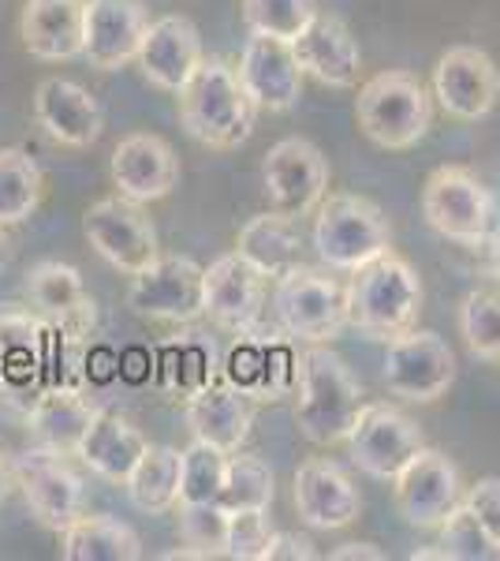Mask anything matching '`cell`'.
<instances>
[{"label": "cell", "instance_id": "6da1fadb", "mask_svg": "<svg viewBox=\"0 0 500 561\" xmlns=\"http://www.w3.org/2000/svg\"><path fill=\"white\" fill-rule=\"evenodd\" d=\"M367 393L354 378L348 359L329 345L299 348V382H295V427L314 446H336L348 438L359 420Z\"/></svg>", "mask_w": 500, "mask_h": 561}, {"label": "cell", "instance_id": "7a4b0ae2", "mask_svg": "<svg viewBox=\"0 0 500 561\" xmlns=\"http://www.w3.org/2000/svg\"><path fill=\"white\" fill-rule=\"evenodd\" d=\"M179 124L209 150H235L251 139L258 105L240 83V71L224 57H202L190 79L176 90Z\"/></svg>", "mask_w": 500, "mask_h": 561}, {"label": "cell", "instance_id": "3957f363", "mask_svg": "<svg viewBox=\"0 0 500 561\" xmlns=\"http://www.w3.org/2000/svg\"><path fill=\"white\" fill-rule=\"evenodd\" d=\"M348 300V325L370 341H393L399 333L415 330L422 311V280L415 266L393 248L385 255L370 259L367 266L351 270V280L344 285Z\"/></svg>", "mask_w": 500, "mask_h": 561}, {"label": "cell", "instance_id": "277c9868", "mask_svg": "<svg viewBox=\"0 0 500 561\" xmlns=\"http://www.w3.org/2000/svg\"><path fill=\"white\" fill-rule=\"evenodd\" d=\"M354 121L381 150H411L433 128V94L411 71H381L354 98Z\"/></svg>", "mask_w": 500, "mask_h": 561}, {"label": "cell", "instance_id": "5b68a950", "mask_svg": "<svg viewBox=\"0 0 500 561\" xmlns=\"http://www.w3.org/2000/svg\"><path fill=\"white\" fill-rule=\"evenodd\" d=\"M311 243L325 266L351 274L393 248V229L385 210L367 195L329 192L314 210Z\"/></svg>", "mask_w": 500, "mask_h": 561}, {"label": "cell", "instance_id": "8992f818", "mask_svg": "<svg viewBox=\"0 0 500 561\" xmlns=\"http://www.w3.org/2000/svg\"><path fill=\"white\" fill-rule=\"evenodd\" d=\"M272 314H277L280 330L299 345H329L348 325L344 285L325 270L299 262L295 270L272 280Z\"/></svg>", "mask_w": 500, "mask_h": 561}, {"label": "cell", "instance_id": "52a82bcc", "mask_svg": "<svg viewBox=\"0 0 500 561\" xmlns=\"http://www.w3.org/2000/svg\"><path fill=\"white\" fill-rule=\"evenodd\" d=\"M221 378L232 382L254 404H272L295 393L299 382V341L284 330H269L266 322L247 333H235Z\"/></svg>", "mask_w": 500, "mask_h": 561}, {"label": "cell", "instance_id": "ba28073f", "mask_svg": "<svg viewBox=\"0 0 500 561\" xmlns=\"http://www.w3.org/2000/svg\"><path fill=\"white\" fill-rule=\"evenodd\" d=\"M422 217L444 240L481 248V240L493 229V198L470 169L441 165L422 187Z\"/></svg>", "mask_w": 500, "mask_h": 561}, {"label": "cell", "instance_id": "9c48e42d", "mask_svg": "<svg viewBox=\"0 0 500 561\" xmlns=\"http://www.w3.org/2000/svg\"><path fill=\"white\" fill-rule=\"evenodd\" d=\"M15 465V486L23 491V502L31 510V517L42 524V528H68L79 513H86V483L83 476L71 468L68 454L53 446H26Z\"/></svg>", "mask_w": 500, "mask_h": 561}, {"label": "cell", "instance_id": "30bf717a", "mask_svg": "<svg viewBox=\"0 0 500 561\" xmlns=\"http://www.w3.org/2000/svg\"><path fill=\"white\" fill-rule=\"evenodd\" d=\"M385 389L407 404H433L456 382V352L433 330H407L388 341Z\"/></svg>", "mask_w": 500, "mask_h": 561}, {"label": "cell", "instance_id": "8fae6325", "mask_svg": "<svg viewBox=\"0 0 500 561\" xmlns=\"http://www.w3.org/2000/svg\"><path fill=\"white\" fill-rule=\"evenodd\" d=\"M344 446H348L359 472L393 483L399 468L426 446V438L422 427L407 412H399L396 404L367 401L359 420H354V427L348 431V438H344Z\"/></svg>", "mask_w": 500, "mask_h": 561}, {"label": "cell", "instance_id": "7c38bea8", "mask_svg": "<svg viewBox=\"0 0 500 561\" xmlns=\"http://www.w3.org/2000/svg\"><path fill=\"white\" fill-rule=\"evenodd\" d=\"M202 274L206 266L187 255H158L131 277L127 307L150 322L187 325L202 319Z\"/></svg>", "mask_w": 500, "mask_h": 561}, {"label": "cell", "instance_id": "4fadbf2b", "mask_svg": "<svg viewBox=\"0 0 500 561\" xmlns=\"http://www.w3.org/2000/svg\"><path fill=\"white\" fill-rule=\"evenodd\" d=\"M83 232H86L90 248L127 277L147 270L150 262L161 255L158 229H153L147 210H142L139 203H127L124 195L97 198L83 214Z\"/></svg>", "mask_w": 500, "mask_h": 561}, {"label": "cell", "instance_id": "5bb4252c", "mask_svg": "<svg viewBox=\"0 0 500 561\" xmlns=\"http://www.w3.org/2000/svg\"><path fill=\"white\" fill-rule=\"evenodd\" d=\"M261 184L272 210L288 217H311L329 195V158L311 139H280L272 142L261 161Z\"/></svg>", "mask_w": 500, "mask_h": 561}, {"label": "cell", "instance_id": "9a60e30c", "mask_svg": "<svg viewBox=\"0 0 500 561\" xmlns=\"http://www.w3.org/2000/svg\"><path fill=\"white\" fill-rule=\"evenodd\" d=\"M269 296V277L258 274L240 251L209 262L202 274V314L224 333H247L261 325Z\"/></svg>", "mask_w": 500, "mask_h": 561}, {"label": "cell", "instance_id": "2e32d148", "mask_svg": "<svg viewBox=\"0 0 500 561\" xmlns=\"http://www.w3.org/2000/svg\"><path fill=\"white\" fill-rule=\"evenodd\" d=\"M393 491H396L399 517L411 524V528L438 531V524L460 505L463 479L449 454L422 446L399 468V476L393 479Z\"/></svg>", "mask_w": 500, "mask_h": 561}, {"label": "cell", "instance_id": "e0dca14e", "mask_svg": "<svg viewBox=\"0 0 500 561\" xmlns=\"http://www.w3.org/2000/svg\"><path fill=\"white\" fill-rule=\"evenodd\" d=\"M430 94L452 121H481L500 98V71L489 53L475 45H452L433 65Z\"/></svg>", "mask_w": 500, "mask_h": 561}, {"label": "cell", "instance_id": "ac0fdd59", "mask_svg": "<svg viewBox=\"0 0 500 561\" xmlns=\"http://www.w3.org/2000/svg\"><path fill=\"white\" fill-rule=\"evenodd\" d=\"M23 293L38 319H45L53 330L63 333L68 341H75V345H86L97 325V307H94V296L86 293L83 274H79L75 266L45 259L26 274Z\"/></svg>", "mask_w": 500, "mask_h": 561}, {"label": "cell", "instance_id": "d6986e66", "mask_svg": "<svg viewBox=\"0 0 500 561\" xmlns=\"http://www.w3.org/2000/svg\"><path fill=\"white\" fill-rule=\"evenodd\" d=\"M240 83L251 94V102L269 113H288L303 98V68L295 60L292 42L266 38V34H251L240 53Z\"/></svg>", "mask_w": 500, "mask_h": 561}, {"label": "cell", "instance_id": "ffe728a7", "mask_svg": "<svg viewBox=\"0 0 500 561\" xmlns=\"http://www.w3.org/2000/svg\"><path fill=\"white\" fill-rule=\"evenodd\" d=\"M108 173L127 203L150 206L179 184V158L161 135L135 131L116 142Z\"/></svg>", "mask_w": 500, "mask_h": 561}, {"label": "cell", "instance_id": "44dd1931", "mask_svg": "<svg viewBox=\"0 0 500 561\" xmlns=\"http://www.w3.org/2000/svg\"><path fill=\"white\" fill-rule=\"evenodd\" d=\"M292 497H295L299 520L317 531L348 528L362 513L359 486H354L351 476L329 457H311L299 465Z\"/></svg>", "mask_w": 500, "mask_h": 561}, {"label": "cell", "instance_id": "7402d4cb", "mask_svg": "<svg viewBox=\"0 0 500 561\" xmlns=\"http://www.w3.org/2000/svg\"><path fill=\"white\" fill-rule=\"evenodd\" d=\"M34 121H38V128L53 142L71 150L94 147L105 128L97 98L86 87H79L75 79H60V76L42 79L38 90H34Z\"/></svg>", "mask_w": 500, "mask_h": 561}, {"label": "cell", "instance_id": "603a6c76", "mask_svg": "<svg viewBox=\"0 0 500 561\" xmlns=\"http://www.w3.org/2000/svg\"><path fill=\"white\" fill-rule=\"evenodd\" d=\"M202 34L198 26L187 20V15H161L147 26L142 34V45H139V65L142 79L158 90H168L176 94L179 87L190 79V71L202 65Z\"/></svg>", "mask_w": 500, "mask_h": 561}, {"label": "cell", "instance_id": "cb8c5ba5", "mask_svg": "<svg viewBox=\"0 0 500 561\" xmlns=\"http://www.w3.org/2000/svg\"><path fill=\"white\" fill-rule=\"evenodd\" d=\"M150 15L142 0H86V42L83 57L97 71L135 65Z\"/></svg>", "mask_w": 500, "mask_h": 561}, {"label": "cell", "instance_id": "d4e9b609", "mask_svg": "<svg viewBox=\"0 0 500 561\" xmlns=\"http://www.w3.org/2000/svg\"><path fill=\"white\" fill-rule=\"evenodd\" d=\"M295 60L303 68V76L317 79L322 87L333 90H351L359 87L362 76V49L348 31V23L336 20V15L317 12L306 31L292 42Z\"/></svg>", "mask_w": 500, "mask_h": 561}, {"label": "cell", "instance_id": "484cf974", "mask_svg": "<svg viewBox=\"0 0 500 561\" xmlns=\"http://www.w3.org/2000/svg\"><path fill=\"white\" fill-rule=\"evenodd\" d=\"M23 49L34 60H75L86 42V0H26L20 15Z\"/></svg>", "mask_w": 500, "mask_h": 561}, {"label": "cell", "instance_id": "4316f807", "mask_svg": "<svg viewBox=\"0 0 500 561\" xmlns=\"http://www.w3.org/2000/svg\"><path fill=\"white\" fill-rule=\"evenodd\" d=\"M184 415L195 438L224 449V454H235V449H243V442H247V434L254 427V401L217 375L209 386L187 397Z\"/></svg>", "mask_w": 500, "mask_h": 561}, {"label": "cell", "instance_id": "83f0119b", "mask_svg": "<svg viewBox=\"0 0 500 561\" xmlns=\"http://www.w3.org/2000/svg\"><path fill=\"white\" fill-rule=\"evenodd\" d=\"M102 415V404L90 401L83 386H45L38 389L31 404H26V427H31L34 442L53 446L60 454L75 457L79 442L90 431V423Z\"/></svg>", "mask_w": 500, "mask_h": 561}, {"label": "cell", "instance_id": "f1b7e54d", "mask_svg": "<svg viewBox=\"0 0 500 561\" xmlns=\"http://www.w3.org/2000/svg\"><path fill=\"white\" fill-rule=\"evenodd\" d=\"M68 341L53 330L49 322L38 319L23 307H4L0 311V370L8 386L34 382L42 367H49V348Z\"/></svg>", "mask_w": 500, "mask_h": 561}, {"label": "cell", "instance_id": "f546056e", "mask_svg": "<svg viewBox=\"0 0 500 561\" xmlns=\"http://www.w3.org/2000/svg\"><path fill=\"white\" fill-rule=\"evenodd\" d=\"M147 446H150L147 434L135 427L131 420L102 409V415L90 423V431L83 434V442H79L75 457L83 460L94 476L124 486L127 476H131V468L139 465L142 454H147Z\"/></svg>", "mask_w": 500, "mask_h": 561}, {"label": "cell", "instance_id": "4dcf8cb0", "mask_svg": "<svg viewBox=\"0 0 500 561\" xmlns=\"http://www.w3.org/2000/svg\"><path fill=\"white\" fill-rule=\"evenodd\" d=\"M235 251L251 262L258 274L269 280L284 277L303 262V232H299V217H288L280 210L254 214L235 237Z\"/></svg>", "mask_w": 500, "mask_h": 561}, {"label": "cell", "instance_id": "1f68e13d", "mask_svg": "<svg viewBox=\"0 0 500 561\" xmlns=\"http://www.w3.org/2000/svg\"><path fill=\"white\" fill-rule=\"evenodd\" d=\"M63 561H139L142 539L131 524L108 517V513H79L68 528H60Z\"/></svg>", "mask_w": 500, "mask_h": 561}, {"label": "cell", "instance_id": "d6a6232c", "mask_svg": "<svg viewBox=\"0 0 500 561\" xmlns=\"http://www.w3.org/2000/svg\"><path fill=\"white\" fill-rule=\"evenodd\" d=\"M217 375H221V364H217V348L206 333H187V337L161 348L158 356L161 393L179 397V401H187L190 393L209 386Z\"/></svg>", "mask_w": 500, "mask_h": 561}, {"label": "cell", "instance_id": "836d02e7", "mask_svg": "<svg viewBox=\"0 0 500 561\" xmlns=\"http://www.w3.org/2000/svg\"><path fill=\"white\" fill-rule=\"evenodd\" d=\"M127 497L135 510L161 517V513L179 505V449L172 446H147L139 465L127 476Z\"/></svg>", "mask_w": 500, "mask_h": 561}, {"label": "cell", "instance_id": "e575fe53", "mask_svg": "<svg viewBox=\"0 0 500 561\" xmlns=\"http://www.w3.org/2000/svg\"><path fill=\"white\" fill-rule=\"evenodd\" d=\"M45 192V173L23 147H0V225L31 221Z\"/></svg>", "mask_w": 500, "mask_h": 561}, {"label": "cell", "instance_id": "d590c367", "mask_svg": "<svg viewBox=\"0 0 500 561\" xmlns=\"http://www.w3.org/2000/svg\"><path fill=\"white\" fill-rule=\"evenodd\" d=\"M179 550H168L165 561H209L229 550V510L221 502L179 505Z\"/></svg>", "mask_w": 500, "mask_h": 561}, {"label": "cell", "instance_id": "8d00e7d4", "mask_svg": "<svg viewBox=\"0 0 500 561\" xmlns=\"http://www.w3.org/2000/svg\"><path fill=\"white\" fill-rule=\"evenodd\" d=\"M277 497V479L272 468L254 454H229V472H224V486L217 502L229 513L235 510H269Z\"/></svg>", "mask_w": 500, "mask_h": 561}, {"label": "cell", "instance_id": "74e56055", "mask_svg": "<svg viewBox=\"0 0 500 561\" xmlns=\"http://www.w3.org/2000/svg\"><path fill=\"white\" fill-rule=\"evenodd\" d=\"M229 472V454L209 442L195 438L187 449H179V505L217 502Z\"/></svg>", "mask_w": 500, "mask_h": 561}, {"label": "cell", "instance_id": "f35d334b", "mask_svg": "<svg viewBox=\"0 0 500 561\" xmlns=\"http://www.w3.org/2000/svg\"><path fill=\"white\" fill-rule=\"evenodd\" d=\"M240 15L251 34L295 42L317 15V0H240Z\"/></svg>", "mask_w": 500, "mask_h": 561}, {"label": "cell", "instance_id": "ab89813d", "mask_svg": "<svg viewBox=\"0 0 500 561\" xmlns=\"http://www.w3.org/2000/svg\"><path fill=\"white\" fill-rule=\"evenodd\" d=\"M460 337L470 356L500 359V288H478L460 304Z\"/></svg>", "mask_w": 500, "mask_h": 561}, {"label": "cell", "instance_id": "60d3db41", "mask_svg": "<svg viewBox=\"0 0 500 561\" xmlns=\"http://www.w3.org/2000/svg\"><path fill=\"white\" fill-rule=\"evenodd\" d=\"M438 531H441V550L449 554V561H500V547L489 539V531L481 528L463 497L456 510L438 524Z\"/></svg>", "mask_w": 500, "mask_h": 561}, {"label": "cell", "instance_id": "b9f144b4", "mask_svg": "<svg viewBox=\"0 0 500 561\" xmlns=\"http://www.w3.org/2000/svg\"><path fill=\"white\" fill-rule=\"evenodd\" d=\"M277 528L269 524V510H235L229 513V550L232 561H269V542Z\"/></svg>", "mask_w": 500, "mask_h": 561}, {"label": "cell", "instance_id": "7bdbcfd3", "mask_svg": "<svg viewBox=\"0 0 500 561\" xmlns=\"http://www.w3.org/2000/svg\"><path fill=\"white\" fill-rule=\"evenodd\" d=\"M463 502H467V510L478 517L481 528L489 531V539L500 547V479L486 476V479H478V483H470Z\"/></svg>", "mask_w": 500, "mask_h": 561}, {"label": "cell", "instance_id": "ee69618b", "mask_svg": "<svg viewBox=\"0 0 500 561\" xmlns=\"http://www.w3.org/2000/svg\"><path fill=\"white\" fill-rule=\"evenodd\" d=\"M317 558L314 542L306 536H292V531H277L269 542V561H311Z\"/></svg>", "mask_w": 500, "mask_h": 561}, {"label": "cell", "instance_id": "f6af8a7d", "mask_svg": "<svg viewBox=\"0 0 500 561\" xmlns=\"http://www.w3.org/2000/svg\"><path fill=\"white\" fill-rule=\"evenodd\" d=\"M481 270H486V277L500 280V221L489 229V237L481 240Z\"/></svg>", "mask_w": 500, "mask_h": 561}, {"label": "cell", "instance_id": "bcb514c9", "mask_svg": "<svg viewBox=\"0 0 500 561\" xmlns=\"http://www.w3.org/2000/svg\"><path fill=\"white\" fill-rule=\"evenodd\" d=\"M329 558L333 561H385V550H377L374 542H344Z\"/></svg>", "mask_w": 500, "mask_h": 561}, {"label": "cell", "instance_id": "7dc6e473", "mask_svg": "<svg viewBox=\"0 0 500 561\" xmlns=\"http://www.w3.org/2000/svg\"><path fill=\"white\" fill-rule=\"evenodd\" d=\"M12 486H15V465H12V457L4 454V446H0V502L12 494Z\"/></svg>", "mask_w": 500, "mask_h": 561}, {"label": "cell", "instance_id": "c3c4849f", "mask_svg": "<svg viewBox=\"0 0 500 561\" xmlns=\"http://www.w3.org/2000/svg\"><path fill=\"white\" fill-rule=\"evenodd\" d=\"M8 262H12V237H8L4 225H0V274L8 270Z\"/></svg>", "mask_w": 500, "mask_h": 561}, {"label": "cell", "instance_id": "681fc988", "mask_svg": "<svg viewBox=\"0 0 500 561\" xmlns=\"http://www.w3.org/2000/svg\"><path fill=\"white\" fill-rule=\"evenodd\" d=\"M411 561H449L444 550H411Z\"/></svg>", "mask_w": 500, "mask_h": 561}]
</instances>
